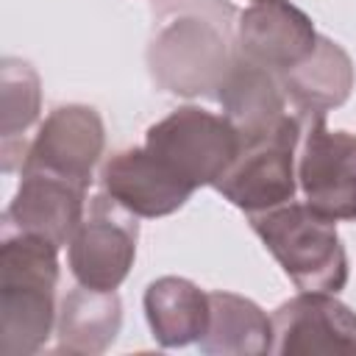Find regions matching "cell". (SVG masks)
I'll return each mask as SVG.
<instances>
[{
    "mask_svg": "<svg viewBox=\"0 0 356 356\" xmlns=\"http://www.w3.org/2000/svg\"><path fill=\"white\" fill-rule=\"evenodd\" d=\"M298 114H284L270 131L242 139L236 159L214 189L245 214L270 211L295 200L298 192Z\"/></svg>",
    "mask_w": 356,
    "mask_h": 356,
    "instance_id": "obj_4",
    "label": "cell"
},
{
    "mask_svg": "<svg viewBox=\"0 0 356 356\" xmlns=\"http://www.w3.org/2000/svg\"><path fill=\"white\" fill-rule=\"evenodd\" d=\"M273 348L278 356L356 353V312L334 292H298L273 312Z\"/></svg>",
    "mask_w": 356,
    "mask_h": 356,
    "instance_id": "obj_9",
    "label": "cell"
},
{
    "mask_svg": "<svg viewBox=\"0 0 356 356\" xmlns=\"http://www.w3.org/2000/svg\"><path fill=\"white\" fill-rule=\"evenodd\" d=\"M145 317L161 348L200 342L211 317L209 292L178 275L156 278L145 289Z\"/></svg>",
    "mask_w": 356,
    "mask_h": 356,
    "instance_id": "obj_15",
    "label": "cell"
},
{
    "mask_svg": "<svg viewBox=\"0 0 356 356\" xmlns=\"http://www.w3.org/2000/svg\"><path fill=\"white\" fill-rule=\"evenodd\" d=\"M234 17L222 0H167L147 44L153 81L184 97L217 92L236 56Z\"/></svg>",
    "mask_w": 356,
    "mask_h": 356,
    "instance_id": "obj_1",
    "label": "cell"
},
{
    "mask_svg": "<svg viewBox=\"0 0 356 356\" xmlns=\"http://www.w3.org/2000/svg\"><path fill=\"white\" fill-rule=\"evenodd\" d=\"M298 186L317 214L356 220V134L331 131L325 114H298Z\"/></svg>",
    "mask_w": 356,
    "mask_h": 356,
    "instance_id": "obj_6",
    "label": "cell"
},
{
    "mask_svg": "<svg viewBox=\"0 0 356 356\" xmlns=\"http://www.w3.org/2000/svg\"><path fill=\"white\" fill-rule=\"evenodd\" d=\"M136 239V214L117 203L108 192L95 195L89 200V214H83L67 245L75 281L92 289H117L134 267Z\"/></svg>",
    "mask_w": 356,
    "mask_h": 356,
    "instance_id": "obj_7",
    "label": "cell"
},
{
    "mask_svg": "<svg viewBox=\"0 0 356 356\" xmlns=\"http://www.w3.org/2000/svg\"><path fill=\"white\" fill-rule=\"evenodd\" d=\"M83 200L86 189L75 181L42 167H22L19 186L3 214V225L39 234L64 248L83 220Z\"/></svg>",
    "mask_w": 356,
    "mask_h": 356,
    "instance_id": "obj_11",
    "label": "cell"
},
{
    "mask_svg": "<svg viewBox=\"0 0 356 356\" xmlns=\"http://www.w3.org/2000/svg\"><path fill=\"white\" fill-rule=\"evenodd\" d=\"M145 147L186 186H214L242 147L225 114L184 106L147 128Z\"/></svg>",
    "mask_w": 356,
    "mask_h": 356,
    "instance_id": "obj_5",
    "label": "cell"
},
{
    "mask_svg": "<svg viewBox=\"0 0 356 356\" xmlns=\"http://www.w3.org/2000/svg\"><path fill=\"white\" fill-rule=\"evenodd\" d=\"M100 184L103 192H108L136 217H167L178 211L195 192L181 178H175L145 145L108 156L100 167Z\"/></svg>",
    "mask_w": 356,
    "mask_h": 356,
    "instance_id": "obj_12",
    "label": "cell"
},
{
    "mask_svg": "<svg viewBox=\"0 0 356 356\" xmlns=\"http://www.w3.org/2000/svg\"><path fill=\"white\" fill-rule=\"evenodd\" d=\"M103 145L106 128L92 106H58L39 125V134L25 150L22 167H42L89 189L92 172L103 156Z\"/></svg>",
    "mask_w": 356,
    "mask_h": 356,
    "instance_id": "obj_10",
    "label": "cell"
},
{
    "mask_svg": "<svg viewBox=\"0 0 356 356\" xmlns=\"http://www.w3.org/2000/svg\"><path fill=\"white\" fill-rule=\"evenodd\" d=\"M214 95L222 106V114L231 120L242 139L270 131L284 114H289L281 81L273 72L245 61L239 53L234 56Z\"/></svg>",
    "mask_w": 356,
    "mask_h": 356,
    "instance_id": "obj_14",
    "label": "cell"
},
{
    "mask_svg": "<svg viewBox=\"0 0 356 356\" xmlns=\"http://www.w3.org/2000/svg\"><path fill=\"white\" fill-rule=\"evenodd\" d=\"M0 134H3V172H11L25 161V139L22 134L36 122L42 106V89L36 70L22 58L3 61L0 78Z\"/></svg>",
    "mask_w": 356,
    "mask_h": 356,
    "instance_id": "obj_18",
    "label": "cell"
},
{
    "mask_svg": "<svg viewBox=\"0 0 356 356\" xmlns=\"http://www.w3.org/2000/svg\"><path fill=\"white\" fill-rule=\"evenodd\" d=\"M248 220L300 292L337 295L345 286L348 256L334 220L295 200L270 211L248 214Z\"/></svg>",
    "mask_w": 356,
    "mask_h": 356,
    "instance_id": "obj_3",
    "label": "cell"
},
{
    "mask_svg": "<svg viewBox=\"0 0 356 356\" xmlns=\"http://www.w3.org/2000/svg\"><path fill=\"white\" fill-rule=\"evenodd\" d=\"M278 81L298 114H325L350 97L353 61L339 42L320 33L314 50L298 67L278 75Z\"/></svg>",
    "mask_w": 356,
    "mask_h": 356,
    "instance_id": "obj_13",
    "label": "cell"
},
{
    "mask_svg": "<svg viewBox=\"0 0 356 356\" xmlns=\"http://www.w3.org/2000/svg\"><path fill=\"white\" fill-rule=\"evenodd\" d=\"M122 325V303L114 289H92L78 284L61 300L56 317L61 353H103L111 348Z\"/></svg>",
    "mask_w": 356,
    "mask_h": 356,
    "instance_id": "obj_16",
    "label": "cell"
},
{
    "mask_svg": "<svg viewBox=\"0 0 356 356\" xmlns=\"http://www.w3.org/2000/svg\"><path fill=\"white\" fill-rule=\"evenodd\" d=\"M253 3H256V0H253Z\"/></svg>",
    "mask_w": 356,
    "mask_h": 356,
    "instance_id": "obj_19",
    "label": "cell"
},
{
    "mask_svg": "<svg viewBox=\"0 0 356 356\" xmlns=\"http://www.w3.org/2000/svg\"><path fill=\"white\" fill-rule=\"evenodd\" d=\"M58 245L0 225V353L28 356L44 348L56 325Z\"/></svg>",
    "mask_w": 356,
    "mask_h": 356,
    "instance_id": "obj_2",
    "label": "cell"
},
{
    "mask_svg": "<svg viewBox=\"0 0 356 356\" xmlns=\"http://www.w3.org/2000/svg\"><path fill=\"white\" fill-rule=\"evenodd\" d=\"M317 36L309 14L289 0H256L236 14L234 44L245 61L278 78L314 50Z\"/></svg>",
    "mask_w": 356,
    "mask_h": 356,
    "instance_id": "obj_8",
    "label": "cell"
},
{
    "mask_svg": "<svg viewBox=\"0 0 356 356\" xmlns=\"http://www.w3.org/2000/svg\"><path fill=\"white\" fill-rule=\"evenodd\" d=\"M211 317L197 348L222 356H261L273 348V320L250 300L234 292H209Z\"/></svg>",
    "mask_w": 356,
    "mask_h": 356,
    "instance_id": "obj_17",
    "label": "cell"
}]
</instances>
